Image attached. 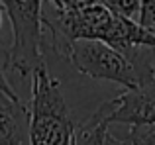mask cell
Listing matches in <instances>:
<instances>
[{
	"label": "cell",
	"mask_w": 155,
	"mask_h": 145,
	"mask_svg": "<svg viewBox=\"0 0 155 145\" xmlns=\"http://www.w3.org/2000/svg\"><path fill=\"white\" fill-rule=\"evenodd\" d=\"M108 124H128L130 127L155 124V82L124 90L110 100Z\"/></svg>",
	"instance_id": "5b68a950"
},
{
	"label": "cell",
	"mask_w": 155,
	"mask_h": 145,
	"mask_svg": "<svg viewBox=\"0 0 155 145\" xmlns=\"http://www.w3.org/2000/svg\"><path fill=\"white\" fill-rule=\"evenodd\" d=\"M102 4L112 12V14L120 16V18H126V20L137 22L140 8H141L140 0H102Z\"/></svg>",
	"instance_id": "ba28073f"
},
{
	"label": "cell",
	"mask_w": 155,
	"mask_h": 145,
	"mask_svg": "<svg viewBox=\"0 0 155 145\" xmlns=\"http://www.w3.org/2000/svg\"><path fill=\"white\" fill-rule=\"evenodd\" d=\"M6 71H8V47L0 45V92L8 94L10 98H20V96L16 94V90L12 88L10 80H8Z\"/></svg>",
	"instance_id": "30bf717a"
},
{
	"label": "cell",
	"mask_w": 155,
	"mask_h": 145,
	"mask_svg": "<svg viewBox=\"0 0 155 145\" xmlns=\"http://www.w3.org/2000/svg\"><path fill=\"white\" fill-rule=\"evenodd\" d=\"M2 16H4V10H2V6H0V27H2Z\"/></svg>",
	"instance_id": "4fadbf2b"
},
{
	"label": "cell",
	"mask_w": 155,
	"mask_h": 145,
	"mask_svg": "<svg viewBox=\"0 0 155 145\" xmlns=\"http://www.w3.org/2000/svg\"><path fill=\"white\" fill-rule=\"evenodd\" d=\"M41 24L49 31L57 57L73 41H102L124 55L134 47H155V34L137 22L112 14L102 0H51L41 2Z\"/></svg>",
	"instance_id": "6da1fadb"
},
{
	"label": "cell",
	"mask_w": 155,
	"mask_h": 145,
	"mask_svg": "<svg viewBox=\"0 0 155 145\" xmlns=\"http://www.w3.org/2000/svg\"><path fill=\"white\" fill-rule=\"evenodd\" d=\"M128 145H155V124L132 126L128 131Z\"/></svg>",
	"instance_id": "9c48e42d"
},
{
	"label": "cell",
	"mask_w": 155,
	"mask_h": 145,
	"mask_svg": "<svg viewBox=\"0 0 155 145\" xmlns=\"http://www.w3.org/2000/svg\"><path fill=\"white\" fill-rule=\"evenodd\" d=\"M30 145H71L73 122L61 92V82L39 67L30 76Z\"/></svg>",
	"instance_id": "7a4b0ae2"
},
{
	"label": "cell",
	"mask_w": 155,
	"mask_h": 145,
	"mask_svg": "<svg viewBox=\"0 0 155 145\" xmlns=\"http://www.w3.org/2000/svg\"><path fill=\"white\" fill-rule=\"evenodd\" d=\"M104 145H128V141H124V139H120V137H116V135L108 134V135H106Z\"/></svg>",
	"instance_id": "8fae6325"
},
{
	"label": "cell",
	"mask_w": 155,
	"mask_h": 145,
	"mask_svg": "<svg viewBox=\"0 0 155 145\" xmlns=\"http://www.w3.org/2000/svg\"><path fill=\"white\" fill-rule=\"evenodd\" d=\"M143 4H145V8H147L149 12H153V14H155V0H149V2H143Z\"/></svg>",
	"instance_id": "7c38bea8"
},
{
	"label": "cell",
	"mask_w": 155,
	"mask_h": 145,
	"mask_svg": "<svg viewBox=\"0 0 155 145\" xmlns=\"http://www.w3.org/2000/svg\"><path fill=\"white\" fill-rule=\"evenodd\" d=\"M61 59L94 80H110L122 84L126 90H134L140 86L137 72L130 65V61L102 41H91V39L73 41L63 51Z\"/></svg>",
	"instance_id": "277c9868"
},
{
	"label": "cell",
	"mask_w": 155,
	"mask_h": 145,
	"mask_svg": "<svg viewBox=\"0 0 155 145\" xmlns=\"http://www.w3.org/2000/svg\"><path fill=\"white\" fill-rule=\"evenodd\" d=\"M4 14L12 24V45L8 47V69L28 79L43 61V24L39 0H2Z\"/></svg>",
	"instance_id": "3957f363"
},
{
	"label": "cell",
	"mask_w": 155,
	"mask_h": 145,
	"mask_svg": "<svg viewBox=\"0 0 155 145\" xmlns=\"http://www.w3.org/2000/svg\"><path fill=\"white\" fill-rule=\"evenodd\" d=\"M30 112L22 98L0 92V145H30Z\"/></svg>",
	"instance_id": "8992f818"
},
{
	"label": "cell",
	"mask_w": 155,
	"mask_h": 145,
	"mask_svg": "<svg viewBox=\"0 0 155 145\" xmlns=\"http://www.w3.org/2000/svg\"><path fill=\"white\" fill-rule=\"evenodd\" d=\"M108 116H110V100L102 102L94 110L91 118L73 126L71 145H104L108 135Z\"/></svg>",
	"instance_id": "52a82bcc"
}]
</instances>
